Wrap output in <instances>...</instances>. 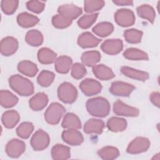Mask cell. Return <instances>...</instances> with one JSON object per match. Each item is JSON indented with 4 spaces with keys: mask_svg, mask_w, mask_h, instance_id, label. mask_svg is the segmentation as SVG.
<instances>
[{
    "mask_svg": "<svg viewBox=\"0 0 160 160\" xmlns=\"http://www.w3.org/2000/svg\"><path fill=\"white\" fill-rule=\"evenodd\" d=\"M105 126L102 120L98 119H90L84 125V131L86 134H101Z\"/></svg>",
    "mask_w": 160,
    "mask_h": 160,
    "instance_id": "cell-17",
    "label": "cell"
},
{
    "mask_svg": "<svg viewBox=\"0 0 160 160\" xmlns=\"http://www.w3.org/2000/svg\"><path fill=\"white\" fill-rule=\"evenodd\" d=\"M20 116L15 110H9L4 112L1 121L3 125L9 129L13 128L19 121Z\"/></svg>",
    "mask_w": 160,
    "mask_h": 160,
    "instance_id": "cell-19",
    "label": "cell"
},
{
    "mask_svg": "<svg viewBox=\"0 0 160 160\" xmlns=\"http://www.w3.org/2000/svg\"><path fill=\"white\" fill-rule=\"evenodd\" d=\"M142 32L135 29H127L124 32V37L125 40L132 44L139 43L141 41Z\"/></svg>",
    "mask_w": 160,
    "mask_h": 160,
    "instance_id": "cell-37",
    "label": "cell"
},
{
    "mask_svg": "<svg viewBox=\"0 0 160 160\" xmlns=\"http://www.w3.org/2000/svg\"><path fill=\"white\" fill-rule=\"evenodd\" d=\"M149 146L150 141L148 138L137 137L129 144L126 151L131 154H139L146 151Z\"/></svg>",
    "mask_w": 160,
    "mask_h": 160,
    "instance_id": "cell-7",
    "label": "cell"
},
{
    "mask_svg": "<svg viewBox=\"0 0 160 160\" xmlns=\"http://www.w3.org/2000/svg\"><path fill=\"white\" fill-rule=\"evenodd\" d=\"M51 156L55 160H66L70 158L71 152L69 147L58 144L54 146L51 149Z\"/></svg>",
    "mask_w": 160,
    "mask_h": 160,
    "instance_id": "cell-22",
    "label": "cell"
},
{
    "mask_svg": "<svg viewBox=\"0 0 160 160\" xmlns=\"http://www.w3.org/2000/svg\"><path fill=\"white\" fill-rule=\"evenodd\" d=\"M104 4L105 2L101 0H86L84 2V9L87 12H94L102 9Z\"/></svg>",
    "mask_w": 160,
    "mask_h": 160,
    "instance_id": "cell-39",
    "label": "cell"
},
{
    "mask_svg": "<svg viewBox=\"0 0 160 160\" xmlns=\"http://www.w3.org/2000/svg\"><path fill=\"white\" fill-rule=\"evenodd\" d=\"M79 88L84 94L88 96L98 94L102 89V86L99 81L89 78L82 81Z\"/></svg>",
    "mask_w": 160,
    "mask_h": 160,
    "instance_id": "cell-8",
    "label": "cell"
},
{
    "mask_svg": "<svg viewBox=\"0 0 160 160\" xmlns=\"http://www.w3.org/2000/svg\"><path fill=\"white\" fill-rule=\"evenodd\" d=\"M18 48V41L13 37L8 36L3 38L0 44L1 53L6 56H11L16 52Z\"/></svg>",
    "mask_w": 160,
    "mask_h": 160,
    "instance_id": "cell-14",
    "label": "cell"
},
{
    "mask_svg": "<svg viewBox=\"0 0 160 160\" xmlns=\"http://www.w3.org/2000/svg\"><path fill=\"white\" fill-rule=\"evenodd\" d=\"M139 17L147 19L151 23H153L156 18V12L152 7L148 4H142L136 9Z\"/></svg>",
    "mask_w": 160,
    "mask_h": 160,
    "instance_id": "cell-31",
    "label": "cell"
},
{
    "mask_svg": "<svg viewBox=\"0 0 160 160\" xmlns=\"http://www.w3.org/2000/svg\"><path fill=\"white\" fill-rule=\"evenodd\" d=\"M114 112L118 116L128 117H136L139 114V109L136 108L129 106L120 100H117L113 104Z\"/></svg>",
    "mask_w": 160,
    "mask_h": 160,
    "instance_id": "cell-11",
    "label": "cell"
},
{
    "mask_svg": "<svg viewBox=\"0 0 160 160\" xmlns=\"http://www.w3.org/2000/svg\"><path fill=\"white\" fill-rule=\"evenodd\" d=\"M150 100L151 102L158 108H159L160 104V94L158 92H152L150 95Z\"/></svg>",
    "mask_w": 160,
    "mask_h": 160,
    "instance_id": "cell-45",
    "label": "cell"
},
{
    "mask_svg": "<svg viewBox=\"0 0 160 160\" xmlns=\"http://www.w3.org/2000/svg\"><path fill=\"white\" fill-rule=\"evenodd\" d=\"M116 23L122 27H128L134 24L135 16L134 12L128 9H118L114 14Z\"/></svg>",
    "mask_w": 160,
    "mask_h": 160,
    "instance_id": "cell-6",
    "label": "cell"
},
{
    "mask_svg": "<svg viewBox=\"0 0 160 160\" xmlns=\"http://www.w3.org/2000/svg\"><path fill=\"white\" fill-rule=\"evenodd\" d=\"M25 40L28 44L32 46H38L43 42V36L40 31L32 29L27 32Z\"/></svg>",
    "mask_w": 160,
    "mask_h": 160,
    "instance_id": "cell-34",
    "label": "cell"
},
{
    "mask_svg": "<svg viewBox=\"0 0 160 160\" xmlns=\"http://www.w3.org/2000/svg\"><path fill=\"white\" fill-rule=\"evenodd\" d=\"M50 142L48 134L42 129L35 132L31 139V145L35 151H42L46 149Z\"/></svg>",
    "mask_w": 160,
    "mask_h": 160,
    "instance_id": "cell-5",
    "label": "cell"
},
{
    "mask_svg": "<svg viewBox=\"0 0 160 160\" xmlns=\"http://www.w3.org/2000/svg\"><path fill=\"white\" fill-rule=\"evenodd\" d=\"M107 127L111 131L115 132H121L126 128L127 122L123 118L112 117L108 120Z\"/></svg>",
    "mask_w": 160,
    "mask_h": 160,
    "instance_id": "cell-29",
    "label": "cell"
},
{
    "mask_svg": "<svg viewBox=\"0 0 160 160\" xmlns=\"http://www.w3.org/2000/svg\"><path fill=\"white\" fill-rule=\"evenodd\" d=\"M58 98L64 103L71 104L74 102L78 96L76 88L71 83L64 82L58 89Z\"/></svg>",
    "mask_w": 160,
    "mask_h": 160,
    "instance_id": "cell-3",
    "label": "cell"
},
{
    "mask_svg": "<svg viewBox=\"0 0 160 160\" xmlns=\"http://www.w3.org/2000/svg\"><path fill=\"white\" fill-rule=\"evenodd\" d=\"M123 56L125 58L129 60H148V54L136 48H128L123 52Z\"/></svg>",
    "mask_w": 160,
    "mask_h": 160,
    "instance_id": "cell-33",
    "label": "cell"
},
{
    "mask_svg": "<svg viewBox=\"0 0 160 160\" xmlns=\"http://www.w3.org/2000/svg\"><path fill=\"white\" fill-rule=\"evenodd\" d=\"M112 2L118 6H132L133 1L129 0H115L112 1Z\"/></svg>",
    "mask_w": 160,
    "mask_h": 160,
    "instance_id": "cell-46",
    "label": "cell"
},
{
    "mask_svg": "<svg viewBox=\"0 0 160 160\" xmlns=\"http://www.w3.org/2000/svg\"><path fill=\"white\" fill-rule=\"evenodd\" d=\"M56 57V53L47 48H41L38 52V59L39 61L44 64H49L55 62Z\"/></svg>",
    "mask_w": 160,
    "mask_h": 160,
    "instance_id": "cell-25",
    "label": "cell"
},
{
    "mask_svg": "<svg viewBox=\"0 0 160 160\" xmlns=\"http://www.w3.org/2000/svg\"><path fill=\"white\" fill-rule=\"evenodd\" d=\"M113 30V25L109 22H101L92 28V31L94 34L102 38L109 36Z\"/></svg>",
    "mask_w": 160,
    "mask_h": 160,
    "instance_id": "cell-32",
    "label": "cell"
},
{
    "mask_svg": "<svg viewBox=\"0 0 160 160\" xmlns=\"http://www.w3.org/2000/svg\"><path fill=\"white\" fill-rule=\"evenodd\" d=\"M72 59L67 56H61L58 57L56 61L54 68L56 71L61 74L68 73L71 67Z\"/></svg>",
    "mask_w": 160,
    "mask_h": 160,
    "instance_id": "cell-24",
    "label": "cell"
},
{
    "mask_svg": "<svg viewBox=\"0 0 160 160\" xmlns=\"http://www.w3.org/2000/svg\"><path fill=\"white\" fill-rule=\"evenodd\" d=\"M86 105L88 112L95 117H106L110 111V104L108 101L102 97L90 99L88 100Z\"/></svg>",
    "mask_w": 160,
    "mask_h": 160,
    "instance_id": "cell-1",
    "label": "cell"
},
{
    "mask_svg": "<svg viewBox=\"0 0 160 160\" xmlns=\"http://www.w3.org/2000/svg\"><path fill=\"white\" fill-rule=\"evenodd\" d=\"M17 21L21 27L28 28L36 25L39 22V19L37 16L24 12L18 14Z\"/></svg>",
    "mask_w": 160,
    "mask_h": 160,
    "instance_id": "cell-23",
    "label": "cell"
},
{
    "mask_svg": "<svg viewBox=\"0 0 160 160\" xmlns=\"http://www.w3.org/2000/svg\"><path fill=\"white\" fill-rule=\"evenodd\" d=\"M72 20L68 19L60 14L55 15L52 18V23L53 26L59 29H64L69 26Z\"/></svg>",
    "mask_w": 160,
    "mask_h": 160,
    "instance_id": "cell-42",
    "label": "cell"
},
{
    "mask_svg": "<svg viewBox=\"0 0 160 160\" xmlns=\"http://www.w3.org/2000/svg\"><path fill=\"white\" fill-rule=\"evenodd\" d=\"M62 127L64 129H80L81 128V122L79 118L74 113H67L61 123Z\"/></svg>",
    "mask_w": 160,
    "mask_h": 160,
    "instance_id": "cell-26",
    "label": "cell"
},
{
    "mask_svg": "<svg viewBox=\"0 0 160 160\" xmlns=\"http://www.w3.org/2000/svg\"><path fill=\"white\" fill-rule=\"evenodd\" d=\"M86 74V69L84 65L76 62L72 66L71 76L76 79L82 78Z\"/></svg>",
    "mask_w": 160,
    "mask_h": 160,
    "instance_id": "cell-43",
    "label": "cell"
},
{
    "mask_svg": "<svg viewBox=\"0 0 160 160\" xmlns=\"http://www.w3.org/2000/svg\"><path fill=\"white\" fill-rule=\"evenodd\" d=\"M121 72L127 77L141 81H146L149 77V74L145 71H139L128 66L121 67Z\"/></svg>",
    "mask_w": 160,
    "mask_h": 160,
    "instance_id": "cell-21",
    "label": "cell"
},
{
    "mask_svg": "<svg viewBox=\"0 0 160 160\" xmlns=\"http://www.w3.org/2000/svg\"><path fill=\"white\" fill-rule=\"evenodd\" d=\"M98 154L102 159L111 160L117 158L119 156V150L113 146H106L98 151Z\"/></svg>",
    "mask_w": 160,
    "mask_h": 160,
    "instance_id": "cell-35",
    "label": "cell"
},
{
    "mask_svg": "<svg viewBox=\"0 0 160 160\" xmlns=\"http://www.w3.org/2000/svg\"><path fill=\"white\" fill-rule=\"evenodd\" d=\"M92 72L95 76L101 80H109L115 76L111 68L102 64L94 66Z\"/></svg>",
    "mask_w": 160,
    "mask_h": 160,
    "instance_id": "cell-20",
    "label": "cell"
},
{
    "mask_svg": "<svg viewBox=\"0 0 160 160\" xmlns=\"http://www.w3.org/2000/svg\"><path fill=\"white\" fill-rule=\"evenodd\" d=\"M26 149V144L18 139L10 140L6 146V152L8 156L13 158L19 157Z\"/></svg>",
    "mask_w": 160,
    "mask_h": 160,
    "instance_id": "cell-9",
    "label": "cell"
},
{
    "mask_svg": "<svg viewBox=\"0 0 160 160\" xmlns=\"http://www.w3.org/2000/svg\"><path fill=\"white\" fill-rule=\"evenodd\" d=\"M34 130V126L30 122H22L16 129V133L22 139L28 138Z\"/></svg>",
    "mask_w": 160,
    "mask_h": 160,
    "instance_id": "cell-38",
    "label": "cell"
},
{
    "mask_svg": "<svg viewBox=\"0 0 160 160\" xmlns=\"http://www.w3.org/2000/svg\"><path fill=\"white\" fill-rule=\"evenodd\" d=\"M135 89L132 84L122 81H114L111 84L109 91L111 94L118 96H129Z\"/></svg>",
    "mask_w": 160,
    "mask_h": 160,
    "instance_id": "cell-10",
    "label": "cell"
},
{
    "mask_svg": "<svg viewBox=\"0 0 160 160\" xmlns=\"http://www.w3.org/2000/svg\"><path fill=\"white\" fill-rule=\"evenodd\" d=\"M65 111V108L61 104L58 102H52L44 112L45 120L49 124H57L60 121Z\"/></svg>",
    "mask_w": 160,
    "mask_h": 160,
    "instance_id": "cell-4",
    "label": "cell"
},
{
    "mask_svg": "<svg viewBox=\"0 0 160 160\" xmlns=\"http://www.w3.org/2000/svg\"><path fill=\"white\" fill-rule=\"evenodd\" d=\"M48 102V97L44 92H39L32 96L29 101V107L33 111H40L44 109Z\"/></svg>",
    "mask_w": 160,
    "mask_h": 160,
    "instance_id": "cell-18",
    "label": "cell"
},
{
    "mask_svg": "<svg viewBox=\"0 0 160 160\" xmlns=\"http://www.w3.org/2000/svg\"><path fill=\"white\" fill-rule=\"evenodd\" d=\"M62 139L67 144L72 146L80 145L84 138L80 131L76 129H68L62 133Z\"/></svg>",
    "mask_w": 160,
    "mask_h": 160,
    "instance_id": "cell-12",
    "label": "cell"
},
{
    "mask_svg": "<svg viewBox=\"0 0 160 160\" xmlns=\"http://www.w3.org/2000/svg\"><path fill=\"white\" fill-rule=\"evenodd\" d=\"M58 12L59 14L72 20L79 16L82 14V11L80 7L72 4H66L60 6L58 8Z\"/></svg>",
    "mask_w": 160,
    "mask_h": 160,
    "instance_id": "cell-15",
    "label": "cell"
},
{
    "mask_svg": "<svg viewBox=\"0 0 160 160\" xmlns=\"http://www.w3.org/2000/svg\"><path fill=\"white\" fill-rule=\"evenodd\" d=\"M55 74L49 71H42L37 78L38 83L42 87L49 86L54 81Z\"/></svg>",
    "mask_w": 160,
    "mask_h": 160,
    "instance_id": "cell-36",
    "label": "cell"
},
{
    "mask_svg": "<svg viewBox=\"0 0 160 160\" xmlns=\"http://www.w3.org/2000/svg\"><path fill=\"white\" fill-rule=\"evenodd\" d=\"M101 39L97 38L89 32L82 33L78 39V45L82 48H89L97 46Z\"/></svg>",
    "mask_w": 160,
    "mask_h": 160,
    "instance_id": "cell-16",
    "label": "cell"
},
{
    "mask_svg": "<svg viewBox=\"0 0 160 160\" xmlns=\"http://www.w3.org/2000/svg\"><path fill=\"white\" fill-rule=\"evenodd\" d=\"M18 69L21 73L29 77L34 76L38 71V67L34 63L26 60L19 62Z\"/></svg>",
    "mask_w": 160,
    "mask_h": 160,
    "instance_id": "cell-27",
    "label": "cell"
},
{
    "mask_svg": "<svg viewBox=\"0 0 160 160\" xmlns=\"http://www.w3.org/2000/svg\"><path fill=\"white\" fill-rule=\"evenodd\" d=\"M122 48L123 43L119 39H107L101 46V50L109 55H115L119 53Z\"/></svg>",
    "mask_w": 160,
    "mask_h": 160,
    "instance_id": "cell-13",
    "label": "cell"
},
{
    "mask_svg": "<svg viewBox=\"0 0 160 160\" xmlns=\"http://www.w3.org/2000/svg\"><path fill=\"white\" fill-rule=\"evenodd\" d=\"M9 84L11 88L21 96H28L34 92L32 83L21 75L16 74L11 76L9 79Z\"/></svg>",
    "mask_w": 160,
    "mask_h": 160,
    "instance_id": "cell-2",
    "label": "cell"
},
{
    "mask_svg": "<svg viewBox=\"0 0 160 160\" xmlns=\"http://www.w3.org/2000/svg\"><path fill=\"white\" fill-rule=\"evenodd\" d=\"M19 1L17 0H2L1 7L3 12L8 15L13 14L18 7Z\"/></svg>",
    "mask_w": 160,
    "mask_h": 160,
    "instance_id": "cell-41",
    "label": "cell"
},
{
    "mask_svg": "<svg viewBox=\"0 0 160 160\" xmlns=\"http://www.w3.org/2000/svg\"><path fill=\"white\" fill-rule=\"evenodd\" d=\"M98 13L86 14L82 16L78 20V24L82 29H88L90 28L95 22L98 18Z\"/></svg>",
    "mask_w": 160,
    "mask_h": 160,
    "instance_id": "cell-40",
    "label": "cell"
},
{
    "mask_svg": "<svg viewBox=\"0 0 160 160\" xmlns=\"http://www.w3.org/2000/svg\"><path fill=\"white\" fill-rule=\"evenodd\" d=\"M18 102V98L12 92L6 90L0 92V103L5 108H9L15 106Z\"/></svg>",
    "mask_w": 160,
    "mask_h": 160,
    "instance_id": "cell-28",
    "label": "cell"
},
{
    "mask_svg": "<svg viewBox=\"0 0 160 160\" xmlns=\"http://www.w3.org/2000/svg\"><path fill=\"white\" fill-rule=\"evenodd\" d=\"M101 59V54L97 51H89L84 52L81 56V61L85 66L91 67L95 66Z\"/></svg>",
    "mask_w": 160,
    "mask_h": 160,
    "instance_id": "cell-30",
    "label": "cell"
},
{
    "mask_svg": "<svg viewBox=\"0 0 160 160\" xmlns=\"http://www.w3.org/2000/svg\"><path fill=\"white\" fill-rule=\"evenodd\" d=\"M26 6L29 11L39 14L43 11L45 4L44 2L39 1H29L26 2Z\"/></svg>",
    "mask_w": 160,
    "mask_h": 160,
    "instance_id": "cell-44",
    "label": "cell"
}]
</instances>
